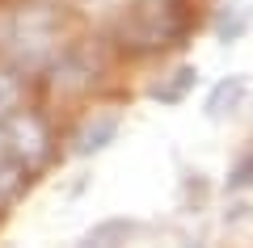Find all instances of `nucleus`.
Listing matches in <instances>:
<instances>
[{
	"instance_id": "nucleus-1",
	"label": "nucleus",
	"mask_w": 253,
	"mask_h": 248,
	"mask_svg": "<svg viewBox=\"0 0 253 248\" xmlns=\"http://www.w3.org/2000/svg\"><path fill=\"white\" fill-rule=\"evenodd\" d=\"M118 131H123V118L118 114H93L89 122L81 126V131L72 135V156H97V151H106L110 143L118 139Z\"/></svg>"
},
{
	"instance_id": "nucleus-2",
	"label": "nucleus",
	"mask_w": 253,
	"mask_h": 248,
	"mask_svg": "<svg viewBox=\"0 0 253 248\" xmlns=\"http://www.w3.org/2000/svg\"><path fill=\"white\" fill-rule=\"evenodd\" d=\"M194 84H199V68H194V63H181V68H173L161 84L148 89V97L161 101V106H181V101L194 93Z\"/></svg>"
},
{
	"instance_id": "nucleus-3",
	"label": "nucleus",
	"mask_w": 253,
	"mask_h": 248,
	"mask_svg": "<svg viewBox=\"0 0 253 248\" xmlns=\"http://www.w3.org/2000/svg\"><path fill=\"white\" fill-rule=\"evenodd\" d=\"M245 89H249V84H245V76H224V80L215 84V89L207 93V101H203L207 118H211V122L228 118V114H232V109H236V106L245 101Z\"/></svg>"
},
{
	"instance_id": "nucleus-4",
	"label": "nucleus",
	"mask_w": 253,
	"mask_h": 248,
	"mask_svg": "<svg viewBox=\"0 0 253 248\" xmlns=\"http://www.w3.org/2000/svg\"><path fill=\"white\" fill-rule=\"evenodd\" d=\"M249 21H253L249 4H236V0H232V4H219V13H215V21H211V30H215L219 42H236V38H245Z\"/></svg>"
},
{
	"instance_id": "nucleus-5",
	"label": "nucleus",
	"mask_w": 253,
	"mask_h": 248,
	"mask_svg": "<svg viewBox=\"0 0 253 248\" xmlns=\"http://www.w3.org/2000/svg\"><path fill=\"white\" fill-rule=\"evenodd\" d=\"M131 236H139V223L135 219H106L97 223V227H89V236H84V244H126Z\"/></svg>"
},
{
	"instance_id": "nucleus-6",
	"label": "nucleus",
	"mask_w": 253,
	"mask_h": 248,
	"mask_svg": "<svg viewBox=\"0 0 253 248\" xmlns=\"http://www.w3.org/2000/svg\"><path fill=\"white\" fill-rule=\"evenodd\" d=\"M249 185H253V151H245L232 169H228L224 189H228V194H241V189H249Z\"/></svg>"
},
{
	"instance_id": "nucleus-7",
	"label": "nucleus",
	"mask_w": 253,
	"mask_h": 248,
	"mask_svg": "<svg viewBox=\"0 0 253 248\" xmlns=\"http://www.w3.org/2000/svg\"><path fill=\"white\" fill-rule=\"evenodd\" d=\"M17 106H21V84L9 76V71H0V118L17 114Z\"/></svg>"
}]
</instances>
